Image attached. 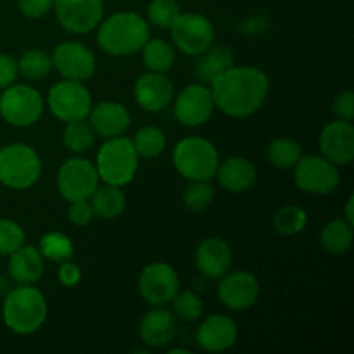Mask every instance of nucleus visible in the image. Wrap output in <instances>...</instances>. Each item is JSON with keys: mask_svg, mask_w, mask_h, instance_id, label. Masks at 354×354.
<instances>
[{"mask_svg": "<svg viewBox=\"0 0 354 354\" xmlns=\"http://www.w3.org/2000/svg\"><path fill=\"white\" fill-rule=\"evenodd\" d=\"M214 106L230 118H248L265 104L270 80L252 66H234L211 83Z\"/></svg>", "mask_w": 354, "mask_h": 354, "instance_id": "f257e3e1", "label": "nucleus"}, {"mask_svg": "<svg viewBox=\"0 0 354 354\" xmlns=\"http://www.w3.org/2000/svg\"><path fill=\"white\" fill-rule=\"evenodd\" d=\"M176 353H185V354H189V351H187V349H171V351H169V354H176Z\"/></svg>", "mask_w": 354, "mask_h": 354, "instance_id": "49530a36", "label": "nucleus"}, {"mask_svg": "<svg viewBox=\"0 0 354 354\" xmlns=\"http://www.w3.org/2000/svg\"><path fill=\"white\" fill-rule=\"evenodd\" d=\"M196 76L203 83H213L218 76L227 73L235 66V55L227 45H211L207 50L197 55Z\"/></svg>", "mask_w": 354, "mask_h": 354, "instance_id": "393cba45", "label": "nucleus"}, {"mask_svg": "<svg viewBox=\"0 0 354 354\" xmlns=\"http://www.w3.org/2000/svg\"><path fill=\"white\" fill-rule=\"evenodd\" d=\"M320 151L335 166H348L354 159V127L349 121L335 120L325 124L320 135Z\"/></svg>", "mask_w": 354, "mask_h": 354, "instance_id": "f3484780", "label": "nucleus"}, {"mask_svg": "<svg viewBox=\"0 0 354 354\" xmlns=\"http://www.w3.org/2000/svg\"><path fill=\"white\" fill-rule=\"evenodd\" d=\"M135 151L138 158L154 159L166 149V135L158 127H144L133 137Z\"/></svg>", "mask_w": 354, "mask_h": 354, "instance_id": "2f4dec72", "label": "nucleus"}, {"mask_svg": "<svg viewBox=\"0 0 354 354\" xmlns=\"http://www.w3.org/2000/svg\"><path fill=\"white\" fill-rule=\"evenodd\" d=\"M171 301L175 318H180L183 322H196L203 317L204 304L196 292H190V290L176 292V296Z\"/></svg>", "mask_w": 354, "mask_h": 354, "instance_id": "c9c22d12", "label": "nucleus"}, {"mask_svg": "<svg viewBox=\"0 0 354 354\" xmlns=\"http://www.w3.org/2000/svg\"><path fill=\"white\" fill-rule=\"evenodd\" d=\"M176 318L173 311L162 306H152L140 322V337L149 348H166L175 339Z\"/></svg>", "mask_w": 354, "mask_h": 354, "instance_id": "4be33fe9", "label": "nucleus"}, {"mask_svg": "<svg viewBox=\"0 0 354 354\" xmlns=\"http://www.w3.org/2000/svg\"><path fill=\"white\" fill-rule=\"evenodd\" d=\"M55 17L66 31L90 33L104 17V0H54Z\"/></svg>", "mask_w": 354, "mask_h": 354, "instance_id": "ddd939ff", "label": "nucleus"}, {"mask_svg": "<svg viewBox=\"0 0 354 354\" xmlns=\"http://www.w3.org/2000/svg\"><path fill=\"white\" fill-rule=\"evenodd\" d=\"M261 287L258 279L248 270H228L218 283V297L221 304L230 311H244L254 306Z\"/></svg>", "mask_w": 354, "mask_h": 354, "instance_id": "2eb2a0df", "label": "nucleus"}, {"mask_svg": "<svg viewBox=\"0 0 354 354\" xmlns=\"http://www.w3.org/2000/svg\"><path fill=\"white\" fill-rule=\"evenodd\" d=\"M62 140L69 151L75 152V154H83L93 145L95 133H93L90 123H86L85 120L69 121V123H66Z\"/></svg>", "mask_w": 354, "mask_h": 354, "instance_id": "72a5a7b5", "label": "nucleus"}, {"mask_svg": "<svg viewBox=\"0 0 354 354\" xmlns=\"http://www.w3.org/2000/svg\"><path fill=\"white\" fill-rule=\"evenodd\" d=\"M214 199V189L209 180H192L190 185L183 190V204L187 209L199 213L209 207Z\"/></svg>", "mask_w": 354, "mask_h": 354, "instance_id": "f704fd0d", "label": "nucleus"}, {"mask_svg": "<svg viewBox=\"0 0 354 354\" xmlns=\"http://www.w3.org/2000/svg\"><path fill=\"white\" fill-rule=\"evenodd\" d=\"M59 270H57V279L61 282V286L64 287H76L80 282H82V268L78 265H75L73 261H62L59 263Z\"/></svg>", "mask_w": 354, "mask_h": 354, "instance_id": "79ce46f5", "label": "nucleus"}, {"mask_svg": "<svg viewBox=\"0 0 354 354\" xmlns=\"http://www.w3.org/2000/svg\"><path fill=\"white\" fill-rule=\"evenodd\" d=\"M151 38L149 24L137 12H116L99 23L97 44L106 54L124 57L140 52Z\"/></svg>", "mask_w": 354, "mask_h": 354, "instance_id": "f03ea898", "label": "nucleus"}, {"mask_svg": "<svg viewBox=\"0 0 354 354\" xmlns=\"http://www.w3.org/2000/svg\"><path fill=\"white\" fill-rule=\"evenodd\" d=\"M175 47L185 55H199L214 44V26L206 16L180 12L169 26Z\"/></svg>", "mask_w": 354, "mask_h": 354, "instance_id": "1a4fd4ad", "label": "nucleus"}, {"mask_svg": "<svg viewBox=\"0 0 354 354\" xmlns=\"http://www.w3.org/2000/svg\"><path fill=\"white\" fill-rule=\"evenodd\" d=\"M24 239H26V234L19 223L7 218L0 220V256L12 254L24 244Z\"/></svg>", "mask_w": 354, "mask_h": 354, "instance_id": "4c0bfd02", "label": "nucleus"}, {"mask_svg": "<svg viewBox=\"0 0 354 354\" xmlns=\"http://www.w3.org/2000/svg\"><path fill=\"white\" fill-rule=\"evenodd\" d=\"M69 221L76 227H85L92 221V218L95 216L92 209V204H90L88 199H80V201H73L71 206H69L68 211Z\"/></svg>", "mask_w": 354, "mask_h": 354, "instance_id": "ea45409f", "label": "nucleus"}, {"mask_svg": "<svg viewBox=\"0 0 354 354\" xmlns=\"http://www.w3.org/2000/svg\"><path fill=\"white\" fill-rule=\"evenodd\" d=\"M138 154L133 140L128 137L106 138L102 147L97 152L95 168L99 178L109 185L123 187L133 180L138 169Z\"/></svg>", "mask_w": 354, "mask_h": 354, "instance_id": "20e7f679", "label": "nucleus"}, {"mask_svg": "<svg viewBox=\"0 0 354 354\" xmlns=\"http://www.w3.org/2000/svg\"><path fill=\"white\" fill-rule=\"evenodd\" d=\"M301 156H303V149L292 138L280 137L270 142L268 145V161L280 169L294 168Z\"/></svg>", "mask_w": 354, "mask_h": 354, "instance_id": "7c9ffc66", "label": "nucleus"}, {"mask_svg": "<svg viewBox=\"0 0 354 354\" xmlns=\"http://www.w3.org/2000/svg\"><path fill=\"white\" fill-rule=\"evenodd\" d=\"M173 165L187 180H211L220 165V154L213 142L203 137H187L173 151Z\"/></svg>", "mask_w": 354, "mask_h": 354, "instance_id": "39448f33", "label": "nucleus"}, {"mask_svg": "<svg viewBox=\"0 0 354 354\" xmlns=\"http://www.w3.org/2000/svg\"><path fill=\"white\" fill-rule=\"evenodd\" d=\"M38 251L44 256V259H48V261L54 263L68 261L75 254L71 239L68 235L61 234V232H48V234H45L40 239Z\"/></svg>", "mask_w": 354, "mask_h": 354, "instance_id": "c756f323", "label": "nucleus"}, {"mask_svg": "<svg viewBox=\"0 0 354 354\" xmlns=\"http://www.w3.org/2000/svg\"><path fill=\"white\" fill-rule=\"evenodd\" d=\"M47 301L33 286H17L6 294L2 306L3 324L14 334L30 335L47 320Z\"/></svg>", "mask_w": 354, "mask_h": 354, "instance_id": "7ed1b4c3", "label": "nucleus"}, {"mask_svg": "<svg viewBox=\"0 0 354 354\" xmlns=\"http://www.w3.org/2000/svg\"><path fill=\"white\" fill-rule=\"evenodd\" d=\"M19 73L16 59L7 54H0V88H7L16 82V76Z\"/></svg>", "mask_w": 354, "mask_h": 354, "instance_id": "37998d69", "label": "nucleus"}, {"mask_svg": "<svg viewBox=\"0 0 354 354\" xmlns=\"http://www.w3.org/2000/svg\"><path fill=\"white\" fill-rule=\"evenodd\" d=\"M214 176L218 178L221 189L237 194L245 192L254 185L258 171L251 159L244 158V156H232L218 165Z\"/></svg>", "mask_w": 354, "mask_h": 354, "instance_id": "5701e85b", "label": "nucleus"}, {"mask_svg": "<svg viewBox=\"0 0 354 354\" xmlns=\"http://www.w3.org/2000/svg\"><path fill=\"white\" fill-rule=\"evenodd\" d=\"M268 26L270 19L266 16H251L239 23V31L249 35V37H254V35H261L263 31L268 30Z\"/></svg>", "mask_w": 354, "mask_h": 354, "instance_id": "c03bdc74", "label": "nucleus"}, {"mask_svg": "<svg viewBox=\"0 0 354 354\" xmlns=\"http://www.w3.org/2000/svg\"><path fill=\"white\" fill-rule=\"evenodd\" d=\"M353 225L348 223L344 218L328 221L324 227L320 235L322 248L330 254H344L353 245Z\"/></svg>", "mask_w": 354, "mask_h": 354, "instance_id": "bb28decb", "label": "nucleus"}, {"mask_svg": "<svg viewBox=\"0 0 354 354\" xmlns=\"http://www.w3.org/2000/svg\"><path fill=\"white\" fill-rule=\"evenodd\" d=\"M196 266L207 279H221L232 266V249L223 239L209 237L196 251Z\"/></svg>", "mask_w": 354, "mask_h": 354, "instance_id": "412c9836", "label": "nucleus"}, {"mask_svg": "<svg viewBox=\"0 0 354 354\" xmlns=\"http://www.w3.org/2000/svg\"><path fill=\"white\" fill-rule=\"evenodd\" d=\"M41 176V161L33 147L10 144L0 149V183L14 190L33 187Z\"/></svg>", "mask_w": 354, "mask_h": 354, "instance_id": "423d86ee", "label": "nucleus"}, {"mask_svg": "<svg viewBox=\"0 0 354 354\" xmlns=\"http://www.w3.org/2000/svg\"><path fill=\"white\" fill-rule=\"evenodd\" d=\"M308 214L303 207L287 204L282 206L273 216V227L282 235H297L306 228Z\"/></svg>", "mask_w": 354, "mask_h": 354, "instance_id": "473e14b6", "label": "nucleus"}, {"mask_svg": "<svg viewBox=\"0 0 354 354\" xmlns=\"http://www.w3.org/2000/svg\"><path fill=\"white\" fill-rule=\"evenodd\" d=\"M88 123L93 133L102 138L120 137L130 127V113L121 102L102 100L90 109Z\"/></svg>", "mask_w": 354, "mask_h": 354, "instance_id": "aec40b11", "label": "nucleus"}, {"mask_svg": "<svg viewBox=\"0 0 354 354\" xmlns=\"http://www.w3.org/2000/svg\"><path fill=\"white\" fill-rule=\"evenodd\" d=\"M214 107L216 106L209 86L203 83H192L176 95L175 116L183 127L197 128L213 116Z\"/></svg>", "mask_w": 354, "mask_h": 354, "instance_id": "dca6fc26", "label": "nucleus"}, {"mask_svg": "<svg viewBox=\"0 0 354 354\" xmlns=\"http://www.w3.org/2000/svg\"><path fill=\"white\" fill-rule=\"evenodd\" d=\"M52 68L54 66H52L50 54H47L41 48H30V50L21 55L19 62H17V69L21 71V75L30 80V82L44 80L50 73Z\"/></svg>", "mask_w": 354, "mask_h": 354, "instance_id": "c85d7f7f", "label": "nucleus"}, {"mask_svg": "<svg viewBox=\"0 0 354 354\" xmlns=\"http://www.w3.org/2000/svg\"><path fill=\"white\" fill-rule=\"evenodd\" d=\"M52 66L64 80L86 82L93 76L97 61L93 52L80 41H62L52 52Z\"/></svg>", "mask_w": 354, "mask_h": 354, "instance_id": "4468645a", "label": "nucleus"}, {"mask_svg": "<svg viewBox=\"0 0 354 354\" xmlns=\"http://www.w3.org/2000/svg\"><path fill=\"white\" fill-rule=\"evenodd\" d=\"M353 204H354V197H353V196H349L348 203H346V209H344V214H346V218H344V220L348 221V223H351V225H354V213H353Z\"/></svg>", "mask_w": 354, "mask_h": 354, "instance_id": "a18cd8bd", "label": "nucleus"}, {"mask_svg": "<svg viewBox=\"0 0 354 354\" xmlns=\"http://www.w3.org/2000/svg\"><path fill=\"white\" fill-rule=\"evenodd\" d=\"M19 10L30 19H40L54 9V0H17Z\"/></svg>", "mask_w": 354, "mask_h": 354, "instance_id": "a19ab883", "label": "nucleus"}, {"mask_svg": "<svg viewBox=\"0 0 354 354\" xmlns=\"http://www.w3.org/2000/svg\"><path fill=\"white\" fill-rule=\"evenodd\" d=\"M180 289V279L168 263H151L138 277V292L151 306H165L171 303Z\"/></svg>", "mask_w": 354, "mask_h": 354, "instance_id": "f8f14e48", "label": "nucleus"}, {"mask_svg": "<svg viewBox=\"0 0 354 354\" xmlns=\"http://www.w3.org/2000/svg\"><path fill=\"white\" fill-rule=\"evenodd\" d=\"M88 201L92 204L93 214L102 220H114L127 207V197H124L121 187L109 185V183L97 187Z\"/></svg>", "mask_w": 354, "mask_h": 354, "instance_id": "a878e982", "label": "nucleus"}, {"mask_svg": "<svg viewBox=\"0 0 354 354\" xmlns=\"http://www.w3.org/2000/svg\"><path fill=\"white\" fill-rule=\"evenodd\" d=\"M44 113L40 92L30 85H10L0 95V116L6 123L26 128L37 123Z\"/></svg>", "mask_w": 354, "mask_h": 354, "instance_id": "0eeeda50", "label": "nucleus"}, {"mask_svg": "<svg viewBox=\"0 0 354 354\" xmlns=\"http://www.w3.org/2000/svg\"><path fill=\"white\" fill-rule=\"evenodd\" d=\"M180 6L176 0H152L147 7V17L154 26L169 30L173 21L180 16Z\"/></svg>", "mask_w": 354, "mask_h": 354, "instance_id": "e433bc0d", "label": "nucleus"}, {"mask_svg": "<svg viewBox=\"0 0 354 354\" xmlns=\"http://www.w3.org/2000/svg\"><path fill=\"white\" fill-rule=\"evenodd\" d=\"M145 68L154 73H166L175 64V48L161 38H149L142 47Z\"/></svg>", "mask_w": 354, "mask_h": 354, "instance_id": "cd10ccee", "label": "nucleus"}, {"mask_svg": "<svg viewBox=\"0 0 354 354\" xmlns=\"http://www.w3.org/2000/svg\"><path fill=\"white\" fill-rule=\"evenodd\" d=\"M50 113L62 123L86 120L92 109V95L83 82L62 80L50 88L47 95Z\"/></svg>", "mask_w": 354, "mask_h": 354, "instance_id": "6e6552de", "label": "nucleus"}, {"mask_svg": "<svg viewBox=\"0 0 354 354\" xmlns=\"http://www.w3.org/2000/svg\"><path fill=\"white\" fill-rule=\"evenodd\" d=\"M9 277L17 286H33L41 279L45 270L44 256L35 245H21L19 249L9 254L7 263Z\"/></svg>", "mask_w": 354, "mask_h": 354, "instance_id": "b1692460", "label": "nucleus"}, {"mask_svg": "<svg viewBox=\"0 0 354 354\" xmlns=\"http://www.w3.org/2000/svg\"><path fill=\"white\" fill-rule=\"evenodd\" d=\"M99 173L95 165L85 158H71L59 168L57 190L68 203L90 199L99 187Z\"/></svg>", "mask_w": 354, "mask_h": 354, "instance_id": "9b49d317", "label": "nucleus"}, {"mask_svg": "<svg viewBox=\"0 0 354 354\" xmlns=\"http://www.w3.org/2000/svg\"><path fill=\"white\" fill-rule=\"evenodd\" d=\"M237 325L228 315H211L199 325L197 346L206 353H223L237 342Z\"/></svg>", "mask_w": 354, "mask_h": 354, "instance_id": "6ab92c4d", "label": "nucleus"}, {"mask_svg": "<svg viewBox=\"0 0 354 354\" xmlns=\"http://www.w3.org/2000/svg\"><path fill=\"white\" fill-rule=\"evenodd\" d=\"M294 182L303 192L327 196L337 189L341 175L337 166L324 156H301L294 166Z\"/></svg>", "mask_w": 354, "mask_h": 354, "instance_id": "9d476101", "label": "nucleus"}, {"mask_svg": "<svg viewBox=\"0 0 354 354\" xmlns=\"http://www.w3.org/2000/svg\"><path fill=\"white\" fill-rule=\"evenodd\" d=\"M135 100L147 113H159L173 102L175 88L165 73H145L135 82Z\"/></svg>", "mask_w": 354, "mask_h": 354, "instance_id": "a211bd4d", "label": "nucleus"}, {"mask_svg": "<svg viewBox=\"0 0 354 354\" xmlns=\"http://www.w3.org/2000/svg\"><path fill=\"white\" fill-rule=\"evenodd\" d=\"M332 111L337 116V120L349 121L353 123L354 120V93L353 90H342L334 97L332 102Z\"/></svg>", "mask_w": 354, "mask_h": 354, "instance_id": "58836bf2", "label": "nucleus"}]
</instances>
